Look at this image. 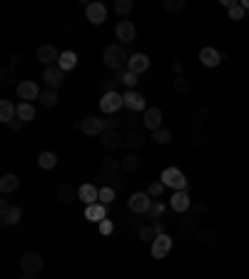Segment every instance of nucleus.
<instances>
[{"label":"nucleus","mask_w":249,"mask_h":279,"mask_svg":"<svg viewBox=\"0 0 249 279\" xmlns=\"http://www.w3.org/2000/svg\"><path fill=\"white\" fill-rule=\"evenodd\" d=\"M102 62L110 70H122V67H127V62H130V55L124 53L122 45H107L105 53H102Z\"/></svg>","instance_id":"obj_1"},{"label":"nucleus","mask_w":249,"mask_h":279,"mask_svg":"<svg viewBox=\"0 0 249 279\" xmlns=\"http://www.w3.org/2000/svg\"><path fill=\"white\" fill-rule=\"evenodd\" d=\"M159 182L164 187H172L175 192H180V189H187V177L182 170H177V167H167L164 172H162V177H159Z\"/></svg>","instance_id":"obj_2"},{"label":"nucleus","mask_w":249,"mask_h":279,"mask_svg":"<svg viewBox=\"0 0 249 279\" xmlns=\"http://www.w3.org/2000/svg\"><path fill=\"white\" fill-rule=\"evenodd\" d=\"M100 142H102V147H105L107 152H117L120 147H124V135L117 132V130H105V132L100 135Z\"/></svg>","instance_id":"obj_3"},{"label":"nucleus","mask_w":249,"mask_h":279,"mask_svg":"<svg viewBox=\"0 0 249 279\" xmlns=\"http://www.w3.org/2000/svg\"><path fill=\"white\" fill-rule=\"evenodd\" d=\"M120 107H124V100L120 93H105L102 100H100V112L105 115H115Z\"/></svg>","instance_id":"obj_4"},{"label":"nucleus","mask_w":249,"mask_h":279,"mask_svg":"<svg viewBox=\"0 0 249 279\" xmlns=\"http://www.w3.org/2000/svg\"><path fill=\"white\" fill-rule=\"evenodd\" d=\"M127 205H130V210H132L135 215H147L150 207H152V197H150L147 192H135Z\"/></svg>","instance_id":"obj_5"},{"label":"nucleus","mask_w":249,"mask_h":279,"mask_svg":"<svg viewBox=\"0 0 249 279\" xmlns=\"http://www.w3.org/2000/svg\"><path fill=\"white\" fill-rule=\"evenodd\" d=\"M40 88H37V83L35 80H20L18 83V97L23 100V102H32V100H40Z\"/></svg>","instance_id":"obj_6"},{"label":"nucleus","mask_w":249,"mask_h":279,"mask_svg":"<svg viewBox=\"0 0 249 279\" xmlns=\"http://www.w3.org/2000/svg\"><path fill=\"white\" fill-rule=\"evenodd\" d=\"M20 267H23L25 274H40V269H43V257H40L37 252H25V254L20 257Z\"/></svg>","instance_id":"obj_7"},{"label":"nucleus","mask_w":249,"mask_h":279,"mask_svg":"<svg viewBox=\"0 0 249 279\" xmlns=\"http://www.w3.org/2000/svg\"><path fill=\"white\" fill-rule=\"evenodd\" d=\"M37 60L43 62L45 67H53V65H58V60H60V50H58L55 45L45 43V45L37 48Z\"/></svg>","instance_id":"obj_8"},{"label":"nucleus","mask_w":249,"mask_h":279,"mask_svg":"<svg viewBox=\"0 0 249 279\" xmlns=\"http://www.w3.org/2000/svg\"><path fill=\"white\" fill-rule=\"evenodd\" d=\"M150 252H152V257H155V259H164V257L172 252V237H170V234H164V232H162V234H157V240L152 242V249H150Z\"/></svg>","instance_id":"obj_9"},{"label":"nucleus","mask_w":249,"mask_h":279,"mask_svg":"<svg viewBox=\"0 0 249 279\" xmlns=\"http://www.w3.org/2000/svg\"><path fill=\"white\" fill-rule=\"evenodd\" d=\"M122 100H124V107H127L130 112H145V110H147V100L140 93H135V90H127V93L122 95Z\"/></svg>","instance_id":"obj_10"},{"label":"nucleus","mask_w":249,"mask_h":279,"mask_svg":"<svg viewBox=\"0 0 249 279\" xmlns=\"http://www.w3.org/2000/svg\"><path fill=\"white\" fill-rule=\"evenodd\" d=\"M85 15H88V20H90L93 25H102V23L107 20V8H105L100 0H95V3H90V5L85 8Z\"/></svg>","instance_id":"obj_11"},{"label":"nucleus","mask_w":249,"mask_h":279,"mask_svg":"<svg viewBox=\"0 0 249 279\" xmlns=\"http://www.w3.org/2000/svg\"><path fill=\"white\" fill-rule=\"evenodd\" d=\"M43 80H45V85H48L50 90H58L62 83H65V72H62L58 65H53V67H45V72H43Z\"/></svg>","instance_id":"obj_12"},{"label":"nucleus","mask_w":249,"mask_h":279,"mask_svg":"<svg viewBox=\"0 0 249 279\" xmlns=\"http://www.w3.org/2000/svg\"><path fill=\"white\" fill-rule=\"evenodd\" d=\"M127 70H130V72H135V75L147 72V70H150V58H147L145 53H135V55H130Z\"/></svg>","instance_id":"obj_13"},{"label":"nucleus","mask_w":249,"mask_h":279,"mask_svg":"<svg viewBox=\"0 0 249 279\" xmlns=\"http://www.w3.org/2000/svg\"><path fill=\"white\" fill-rule=\"evenodd\" d=\"M142 125H145V130H159L162 127V110L159 107H147L145 110V115H142Z\"/></svg>","instance_id":"obj_14"},{"label":"nucleus","mask_w":249,"mask_h":279,"mask_svg":"<svg viewBox=\"0 0 249 279\" xmlns=\"http://www.w3.org/2000/svg\"><path fill=\"white\" fill-rule=\"evenodd\" d=\"M115 35H117L120 43H132V40L137 37V28H135V23H130V20H120L117 28H115Z\"/></svg>","instance_id":"obj_15"},{"label":"nucleus","mask_w":249,"mask_h":279,"mask_svg":"<svg viewBox=\"0 0 249 279\" xmlns=\"http://www.w3.org/2000/svg\"><path fill=\"white\" fill-rule=\"evenodd\" d=\"M80 130L85 135H90V137H100L105 132V120H100V117H85L80 123Z\"/></svg>","instance_id":"obj_16"},{"label":"nucleus","mask_w":249,"mask_h":279,"mask_svg":"<svg viewBox=\"0 0 249 279\" xmlns=\"http://www.w3.org/2000/svg\"><path fill=\"white\" fill-rule=\"evenodd\" d=\"M170 207H172L175 212H180V215H185L187 210L192 207V200H189V194H187V189H180V192H175V194H172V200H170Z\"/></svg>","instance_id":"obj_17"},{"label":"nucleus","mask_w":249,"mask_h":279,"mask_svg":"<svg viewBox=\"0 0 249 279\" xmlns=\"http://www.w3.org/2000/svg\"><path fill=\"white\" fill-rule=\"evenodd\" d=\"M55 197L62 205H70V202H75V197H80V189H75V185H70V182H62L55 189Z\"/></svg>","instance_id":"obj_18"},{"label":"nucleus","mask_w":249,"mask_h":279,"mask_svg":"<svg viewBox=\"0 0 249 279\" xmlns=\"http://www.w3.org/2000/svg\"><path fill=\"white\" fill-rule=\"evenodd\" d=\"M80 189V202H85V205H95V202H100V189L95 185H90V182H85V185L77 187Z\"/></svg>","instance_id":"obj_19"},{"label":"nucleus","mask_w":249,"mask_h":279,"mask_svg":"<svg viewBox=\"0 0 249 279\" xmlns=\"http://www.w3.org/2000/svg\"><path fill=\"white\" fill-rule=\"evenodd\" d=\"M199 62L204 67H217L219 62H222V53L215 50V48H202L199 50Z\"/></svg>","instance_id":"obj_20"},{"label":"nucleus","mask_w":249,"mask_h":279,"mask_svg":"<svg viewBox=\"0 0 249 279\" xmlns=\"http://www.w3.org/2000/svg\"><path fill=\"white\" fill-rule=\"evenodd\" d=\"M120 170H122V162H120V160H115V157L102 160V177H107V180H117Z\"/></svg>","instance_id":"obj_21"},{"label":"nucleus","mask_w":249,"mask_h":279,"mask_svg":"<svg viewBox=\"0 0 249 279\" xmlns=\"http://www.w3.org/2000/svg\"><path fill=\"white\" fill-rule=\"evenodd\" d=\"M18 117V105H13L10 100H0V123L10 125Z\"/></svg>","instance_id":"obj_22"},{"label":"nucleus","mask_w":249,"mask_h":279,"mask_svg":"<svg viewBox=\"0 0 249 279\" xmlns=\"http://www.w3.org/2000/svg\"><path fill=\"white\" fill-rule=\"evenodd\" d=\"M85 219H90V222H102V219H107V210H105V205L102 202H95V205H88L85 207Z\"/></svg>","instance_id":"obj_23"},{"label":"nucleus","mask_w":249,"mask_h":279,"mask_svg":"<svg viewBox=\"0 0 249 279\" xmlns=\"http://www.w3.org/2000/svg\"><path fill=\"white\" fill-rule=\"evenodd\" d=\"M145 130H130V132H124V145L130 147V150H137V147H142L145 145Z\"/></svg>","instance_id":"obj_24"},{"label":"nucleus","mask_w":249,"mask_h":279,"mask_svg":"<svg viewBox=\"0 0 249 279\" xmlns=\"http://www.w3.org/2000/svg\"><path fill=\"white\" fill-rule=\"evenodd\" d=\"M189 123L194 125V130H202L204 125L210 123V110H207V107H197V110H192Z\"/></svg>","instance_id":"obj_25"},{"label":"nucleus","mask_w":249,"mask_h":279,"mask_svg":"<svg viewBox=\"0 0 249 279\" xmlns=\"http://www.w3.org/2000/svg\"><path fill=\"white\" fill-rule=\"evenodd\" d=\"M197 242L204 247H212V245H217V232L212 227H202V229H197Z\"/></svg>","instance_id":"obj_26"},{"label":"nucleus","mask_w":249,"mask_h":279,"mask_svg":"<svg viewBox=\"0 0 249 279\" xmlns=\"http://www.w3.org/2000/svg\"><path fill=\"white\" fill-rule=\"evenodd\" d=\"M18 185H20V180H18V175H13V172H8V175H3V177H0V192H3V194L15 192Z\"/></svg>","instance_id":"obj_27"},{"label":"nucleus","mask_w":249,"mask_h":279,"mask_svg":"<svg viewBox=\"0 0 249 279\" xmlns=\"http://www.w3.org/2000/svg\"><path fill=\"white\" fill-rule=\"evenodd\" d=\"M20 219H23V210H20L18 205H15V207H10L5 215H0V222H3L5 227H13V224H18Z\"/></svg>","instance_id":"obj_28"},{"label":"nucleus","mask_w":249,"mask_h":279,"mask_svg":"<svg viewBox=\"0 0 249 279\" xmlns=\"http://www.w3.org/2000/svg\"><path fill=\"white\" fill-rule=\"evenodd\" d=\"M77 65V55L72 53V50H65L60 53V60H58V67H60L62 72H67V70H72Z\"/></svg>","instance_id":"obj_29"},{"label":"nucleus","mask_w":249,"mask_h":279,"mask_svg":"<svg viewBox=\"0 0 249 279\" xmlns=\"http://www.w3.org/2000/svg\"><path fill=\"white\" fill-rule=\"evenodd\" d=\"M18 120H23V123L35 120V107H32V102H20V105H18Z\"/></svg>","instance_id":"obj_30"},{"label":"nucleus","mask_w":249,"mask_h":279,"mask_svg":"<svg viewBox=\"0 0 249 279\" xmlns=\"http://www.w3.org/2000/svg\"><path fill=\"white\" fill-rule=\"evenodd\" d=\"M120 162H122V170H124V172H137V170H140V165H142V162H140V157L135 155V152L124 155Z\"/></svg>","instance_id":"obj_31"},{"label":"nucleus","mask_w":249,"mask_h":279,"mask_svg":"<svg viewBox=\"0 0 249 279\" xmlns=\"http://www.w3.org/2000/svg\"><path fill=\"white\" fill-rule=\"evenodd\" d=\"M37 165H40L43 170H53V167L58 165V155H55V152H40V155H37Z\"/></svg>","instance_id":"obj_32"},{"label":"nucleus","mask_w":249,"mask_h":279,"mask_svg":"<svg viewBox=\"0 0 249 279\" xmlns=\"http://www.w3.org/2000/svg\"><path fill=\"white\" fill-rule=\"evenodd\" d=\"M207 132L204 130H192V135H189V142L197 147V150H202V147H207Z\"/></svg>","instance_id":"obj_33"},{"label":"nucleus","mask_w":249,"mask_h":279,"mask_svg":"<svg viewBox=\"0 0 249 279\" xmlns=\"http://www.w3.org/2000/svg\"><path fill=\"white\" fill-rule=\"evenodd\" d=\"M58 100H60V97H58V90H50V88H48V90L40 93V102H43L45 107H55Z\"/></svg>","instance_id":"obj_34"},{"label":"nucleus","mask_w":249,"mask_h":279,"mask_svg":"<svg viewBox=\"0 0 249 279\" xmlns=\"http://www.w3.org/2000/svg\"><path fill=\"white\" fill-rule=\"evenodd\" d=\"M197 232V219L194 217H185V219H180V234H194Z\"/></svg>","instance_id":"obj_35"},{"label":"nucleus","mask_w":249,"mask_h":279,"mask_svg":"<svg viewBox=\"0 0 249 279\" xmlns=\"http://www.w3.org/2000/svg\"><path fill=\"white\" fill-rule=\"evenodd\" d=\"M227 13H229V20H234V23H237V20H244V15H247V10H244L239 3H232V5L227 8Z\"/></svg>","instance_id":"obj_36"},{"label":"nucleus","mask_w":249,"mask_h":279,"mask_svg":"<svg viewBox=\"0 0 249 279\" xmlns=\"http://www.w3.org/2000/svg\"><path fill=\"white\" fill-rule=\"evenodd\" d=\"M152 140H155L157 145H170V140H172V132L170 130H164V127H159L152 132Z\"/></svg>","instance_id":"obj_37"},{"label":"nucleus","mask_w":249,"mask_h":279,"mask_svg":"<svg viewBox=\"0 0 249 279\" xmlns=\"http://www.w3.org/2000/svg\"><path fill=\"white\" fill-rule=\"evenodd\" d=\"M137 237L142 240V242H155L157 240V232H155V227H140V232H137Z\"/></svg>","instance_id":"obj_38"},{"label":"nucleus","mask_w":249,"mask_h":279,"mask_svg":"<svg viewBox=\"0 0 249 279\" xmlns=\"http://www.w3.org/2000/svg\"><path fill=\"white\" fill-rule=\"evenodd\" d=\"M18 80V67H3L0 70V83H13Z\"/></svg>","instance_id":"obj_39"},{"label":"nucleus","mask_w":249,"mask_h":279,"mask_svg":"<svg viewBox=\"0 0 249 279\" xmlns=\"http://www.w3.org/2000/svg\"><path fill=\"white\" fill-rule=\"evenodd\" d=\"M172 85H175V90H177V93H189V88H192V85H189V80H187L185 75H180V77H175V80H172Z\"/></svg>","instance_id":"obj_40"},{"label":"nucleus","mask_w":249,"mask_h":279,"mask_svg":"<svg viewBox=\"0 0 249 279\" xmlns=\"http://www.w3.org/2000/svg\"><path fill=\"white\" fill-rule=\"evenodd\" d=\"M100 202H102V205L115 202V189H112V187H100Z\"/></svg>","instance_id":"obj_41"},{"label":"nucleus","mask_w":249,"mask_h":279,"mask_svg":"<svg viewBox=\"0 0 249 279\" xmlns=\"http://www.w3.org/2000/svg\"><path fill=\"white\" fill-rule=\"evenodd\" d=\"M120 83L127 85L130 90H135V85H137V75H135V72H130V70H124L122 75H120Z\"/></svg>","instance_id":"obj_42"},{"label":"nucleus","mask_w":249,"mask_h":279,"mask_svg":"<svg viewBox=\"0 0 249 279\" xmlns=\"http://www.w3.org/2000/svg\"><path fill=\"white\" fill-rule=\"evenodd\" d=\"M130 10H132V0H115V13L127 15Z\"/></svg>","instance_id":"obj_43"},{"label":"nucleus","mask_w":249,"mask_h":279,"mask_svg":"<svg viewBox=\"0 0 249 279\" xmlns=\"http://www.w3.org/2000/svg\"><path fill=\"white\" fill-rule=\"evenodd\" d=\"M185 8V0H164V10L170 13H180Z\"/></svg>","instance_id":"obj_44"},{"label":"nucleus","mask_w":249,"mask_h":279,"mask_svg":"<svg viewBox=\"0 0 249 279\" xmlns=\"http://www.w3.org/2000/svg\"><path fill=\"white\" fill-rule=\"evenodd\" d=\"M112 229H115V224H112V219H102V222H100V234H102V237H107V234H112Z\"/></svg>","instance_id":"obj_45"},{"label":"nucleus","mask_w":249,"mask_h":279,"mask_svg":"<svg viewBox=\"0 0 249 279\" xmlns=\"http://www.w3.org/2000/svg\"><path fill=\"white\" fill-rule=\"evenodd\" d=\"M162 192H164V185H162V182H152V185L147 187V194H150L152 200H155V197H159Z\"/></svg>","instance_id":"obj_46"},{"label":"nucleus","mask_w":249,"mask_h":279,"mask_svg":"<svg viewBox=\"0 0 249 279\" xmlns=\"http://www.w3.org/2000/svg\"><path fill=\"white\" fill-rule=\"evenodd\" d=\"M162 212H164V205L155 200V202H152V207H150V215H152V219H155V217L159 219V217H162Z\"/></svg>","instance_id":"obj_47"},{"label":"nucleus","mask_w":249,"mask_h":279,"mask_svg":"<svg viewBox=\"0 0 249 279\" xmlns=\"http://www.w3.org/2000/svg\"><path fill=\"white\" fill-rule=\"evenodd\" d=\"M117 83H120V77L117 80H107V83H102V90L105 93H117Z\"/></svg>","instance_id":"obj_48"},{"label":"nucleus","mask_w":249,"mask_h":279,"mask_svg":"<svg viewBox=\"0 0 249 279\" xmlns=\"http://www.w3.org/2000/svg\"><path fill=\"white\" fill-rule=\"evenodd\" d=\"M23 120H18V117H15V120H13V123L8 125V130H13V132H20V130H23Z\"/></svg>","instance_id":"obj_49"},{"label":"nucleus","mask_w":249,"mask_h":279,"mask_svg":"<svg viewBox=\"0 0 249 279\" xmlns=\"http://www.w3.org/2000/svg\"><path fill=\"white\" fill-rule=\"evenodd\" d=\"M182 70H185V67H182V62H172V72H175V77H180V75H182Z\"/></svg>","instance_id":"obj_50"},{"label":"nucleus","mask_w":249,"mask_h":279,"mask_svg":"<svg viewBox=\"0 0 249 279\" xmlns=\"http://www.w3.org/2000/svg\"><path fill=\"white\" fill-rule=\"evenodd\" d=\"M10 207H13V205H10L8 200H0V215H5V212H8Z\"/></svg>","instance_id":"obj_51"},{"label":"nucleus","mask_w":249,"mask_h":279,"mask_svg":"<svg viewBox=\"0 0 249 279\" xmlns=\"http://www.w3.org/2000/svg\"><path fill=\"white\" fill-rule=\"evenodd\" d=\"M20 60H23V58H20L18 53H15V55H10V67H18V65H20Z\"/></svg>","instance_id":"obj_52"},{"label":"nucleus","mask_w":249,"mask_h":279,"mask_svg":"<svg viewBox=\"0 0 249 279\" xmlns=\"http://www.w3.org/2000/svg\"><path fill=\"white\" fill-rule=\"evenodd\" d=\"M204 212H207V205H202V202L194 205V215H204Z\"/></svg>","instance_id":"obj_53"},{"label":"nucleus","mask_w":249,"mask_h":279,"mask_svg":"<svg viewBox=\"0 0 249 279\" xmlns=\"http://www.w3.org/2000/svg\"><path fill=\"white\" fill-rule=\"evenodd\" d=\"M152 227H155L157 234H162V232H164V224H162V222H152Z\"/></svg>","instance_id":"obj_54"},{"label":"nucleus","mask_w":249,"mask_h":279,"mask_svg":"<svg viewBox=\"0 0 249 279\" xmlns=\"http://www.w3.org/2000/svg\"><path fill=\"white\" fill-rule=\"evenodd\" d=\"M35 277H37V274H25V272H23V277L20 279H35Z\"/></svg>","instance_id":"obj_55"},{"label":"nucleus","mask_w":249,"mask_h":279,"mask_svg":"<svg viewBox=\"0 0 249 279\" xmlns=\"http://www.w3.org/2000/svg\"><path fill=\"white\" fill-rule=\"evenodd\" d=\"M239 5H242L244 10H249V0H244V3H239Z\"/></svg>","instance_id":"obj_56"}]
</instances>
